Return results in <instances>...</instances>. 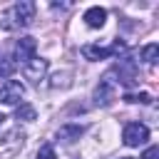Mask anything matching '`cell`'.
Returning <instances> with one entry per match:
<instances>
[{
	"label": "cell",
	"mask_w": 159,
	"mask_h": 159,
	"mask_svg": "<svg viewBox=\"0 0 159 159\" xmlns=\"http://www.w3.org/2000/svg\"><path fill=\"white\" fill-rule=\"evenodd\" d=\"M22 97H25V87L20 82H15V80H7L0 87V102L2 104H17Z\"/></svg>",
	"instance_id": "obj_4"
},
{
	"label": "cell",
	"mask_w": 159,
	"mask_h": 159,
	"mask_svg": "<svg viewBox=\"0 0 159 159\" xmlns=\"http://www.w3.org/2000/svg\"><path fill=\"white\" fill-rule=\"evenodd\" d=\"M124 50V42H114V45H109V47H99V45H84L82 47V55L87 57V60H107V57H112V55H117V52H122Z\"/></svg>",
	"instance_id": "obj_3"
},
{
	"label": "cell",
	"mask_w": 159,
	"mask_h": 159,
	"mask_svg": "<svg viewBox=\"0 0 159 159\" xmlns=\"http://www.w3.org/2000/svg\"><path fill=\"white\" fill-rule=\"evenodd\" d=\"M122 159H132V157H122Z\"/></svg>",
	"instance_id": "obj_17"
},
{
	"label": "cell",
	"mask_w": 159,
	"mask_h": 159,
	"mask_svg": "<svg viewBox=\"0 0 159 159\" xmlns=\"http://www.w3.org/2000/svg\"><path fill=\"white\" fill-rule=\"evenodd\" d=\"M112 97H114V82H112L109 77H104V80L99 82V87L94 89V102H97V104H109Z\"/></svg>",
	"instance_id": "obj_7"
},
{
	"label": "cell",
	"mask_w": 159,
	"mask_h": 159,
	"mask_svg": "<svg viewBox=\"0 0 159 159\" xmlns=\"http://www.w3.org/2000/svg\"><path fill=\"white\" fill-rule=\"evenodd\" d=\"M37 159H57V157H55V149H52L50 144H45V147H40Z\"/></svg>",
	"instance_id": "obj_14"
},
{
	"label": "cell",
	"mask_w": 159,
	"mask_h": 159,
	"mask_svg": "<svg viewBox=\"0 0 159 159\" xmlns=\"http://www.w3.org/2000/svg\"><path fill=\"white\" fill-rule=\"evenodd\" d=\"M149 139V129H147V124H142V122H129L127 127H124V132H122V142L127 144V147H139V144H144Z\"/></svg>",
	"instance_id": "obj_2"
},
{
	"label": "cell",
	"mask_w": 159,
	"mask_h": 159,
	"mask_svg": "<svg viewBox=\"0 0 159 159\" xmlns=\"http://www.w3.org/2000/svg\"><path fill=\"white\" fill-rule=\"evenodd\" d=\"M12 70H15V62H10L7 57H2V55H0V77H10V75H12Z\"/></svg>",
	"instance_id": "obj_13"
},
{
	"label": "cell",
	"mask_w": 159,
	"mask_h": 159,
	"mask_svg": "<svg viewBox=\"0 0 159 159\" xmlns=\"http://www.w3.org/2000/svg\"><path fill=\"white\" fill-rule=\"evenodd\" d=\"M104 20H107V10H104V7H89V10L84 12V22H87L89 27H102Z\"/></svg>",
	"instance_id": "obj_8"
},
{
	"label": "cell",
	"mask_w": 159,
	"mask_h": 159,
	"mask_svg": "<svg viewBox=\"0 0 159 159\" xmlns=\"http://www.w3.org/2000/svg\"><path fill=\"white\" fill-rule=\"evenodd\" d=\"M5 119H7V117H5V114H0V127L5 124Z\"/></svg>",
	"instance_id": "obj_16"
},
{
	"label": "cell",
	"mask_w": 159,
	"mask_h": 159,
	"mask_svg": "<svg viewBox=\"0 0 159 159\" xmlns=\"http://www.w3.org/2000/svg\"><path fill=\"white\" fill-rule=\"evenodd\" d=\"M142 159H159V147H157V144H152V147L142 154Z\"/></svg>",
	"instance_id": "obj_15"
},
{
	"label": "cell",
	"mask_w": 159,
	"mask_h": 159,
	"mask_svg": "<svg viewBox=\"0 0 159 159\" xmlns=\"http://www.w3.org/2000/svg\"><path fill=\"white\" fill-rule=\"evenodd\" d=\"M35 50H37L35 37L25 35V37H20V40H17V45H15V60L25 65V62H30V60L35 57Z\"/></svg>",
	"instance_id": "obj_5"
},
{
	"label": "cell",
	"mask_w": 159,
	"mask_h": 159,
	"mask_svg": "<svg viewBox=\"0 0 159 159\" xmlns=\"http://www.w3.org/2000/svg\"><path fill=\"white\" fill-rule=\"evenodd\" d=\"M157 52H159V45H157V42H149V45L142 50L144 62H147V65H154V62H157Z\"/></svg>",
	"instance_id": "obj_10"
},
{
	"label": "cell",
	"mask_w": 159,
	"mask_h": 159,
	"mask_svg": "<svg viewBox=\"0 0 159 159\" xmlns=\"http://www.w3.org/2000/svg\"><path fill=\"white\" fill-rule=\"evenodd\" d=\"M82 132H84V129H82L80 124H72V127H62V129H60V137L72 142V139H80V134H82Z\"/></svg>",
	"instance_id": "obj_11"
},
{
	"label": "cell",
	"mask_w": 159,
	"mask_h": 159,
	"mask_svg": "<svg viewBox=\"0 0 159 159\" xmlns=\"http://www.w3.org/2000/svg\"><path fill=\"white\" fill-rule=\"evenodd\" d=\"M127 102H142V104H149L152 102V94L149 92H137V94H124Z\"/></svg>",
	"instance_id": "obj_12"
},
{
	"label": "cell",
	"mask_w": 159,
	"mask_h": 159,
	"mask_svg": "<svg viewBox=\"0 0 159 159\" xmlns=\"http://www.w3.org/2000/svg\"><path fill=\"white\" fill-rule=\"evenodd\" d=\"M37 117V112H35V107H30V104H20L17 109H15V119H22V122H32Z\"/></svg>",
	"instance_id": "obj_9"
},
{
	"label": "cell",
	"mask_w": 159,
	"mask_h": 159,
	"mask_svg": "<svg viewBox=\"0 0 159 159\" xmlns=\"http://www.w3.org/2000/svg\"><path fill=\"white\" fill-rule=\"evenodd\" d=\"M45 72H47V60H42V57H32L30 62L22 65V75L32 82H40L45 77Z\"/></svg>",
	"instance_id": "obj_6"
},
{
	"label": "cell",
	"mask_w": 159,
	"mask_h": 159,
	"mask_svg": "<svg viewBox=\"0 0 159 159\" xmlns=\"http://www.w3.org/2000/svg\"><path fill=\"white\" fill-rule=\"evenodd\" d=\"M32 15H35V2H30V0H20V2H15L12 7H7V10L2 12L0 25H2V30H17V27L30 25Z\"/></svg>",
	"instance_id": "obj_1"
}]
</instances>
